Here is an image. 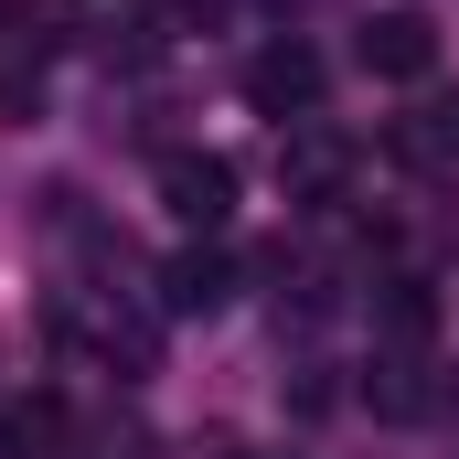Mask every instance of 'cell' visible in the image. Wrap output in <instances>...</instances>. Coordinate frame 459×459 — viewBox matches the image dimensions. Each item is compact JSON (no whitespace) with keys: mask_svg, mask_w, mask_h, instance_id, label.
Segmentation results:
<instances>
[{"mask_svg":"<svg viewBox=\"0 0 459 459\" xmlns=\"http://www.w3.org/2000/svg\"><path fill=\"white\" fill-rule=\"evenodd\" d=\"M246 108L278 117V128L310 117V108H321V54H310L299 32H289V43H256V54H246Z\"/></svg>","mask_w":459,"mask_h":459,"instance_id":"6da1fadb","label":"cell"},{"mask_svg":"<svg viewBox=\"0 0 459 459\" xmlns=\"http://www.w3.org/2000/svg\"><path fill=\"white\" fill-rule=\"evenodd\" d=\"M160 204H171V225L214 235L235 214V160L225 150H171V160H160Z\"/></svg>","mask_w":459,"mask_h":459,"instance_id":"7a4b0ae2","label":"cell"},{"mask_svg":"<svg viewBox=\"0 0 459 459\" xmlns=\"http://www.w3.org/2000/svg\"><path fill=\"white\" fill-rule=\"evenodd\" d=\"M278 182H289V204H342L352 139H342V128H321V117H299V128H289V150H278Z\"/></svg>","mask_w":459,"mask_h":459,"instance_id":"3957f363","label":"cell"},{"mask_svg":"<svg viewBox=\"0 0 459 459\" xmlns=\"http://www.w3.org/2000/svg\"><path fill=\"white\" fill-rule=\"evenodd\" d=\"M438 65V32H428V11H374L363 22V75H385V86H417Z\"/></svg>","mask_w":459,"mask_h":459,"instance_id":"277c9868","label":"cell"},{"mask_svg":"<svg viewBox=\"0 0 459 459\" xmlns=\"http://www.w3.org/2000/svg\"><path fill=\"white\" fill-rule=\"evenodd\" d=\"M235 299V256L204 235V246H182L171 267H160V310H182V321H204V310H225Z\"/></svg>","mask_w":459,"mask_h":459,"instance_id":"5b68a950","label":"cell"},{"mask_svg":"<svg viewBox=\"0 0 459 459\" xmlns=\"http://www.w3.org/2000/svg\"><path fill=\"white\" fill-rule=\"evenodd\" d=\"M363 395H374V417H428V406H438V385H428V352L374 342V374H363Z\"/></svg>","mask_w":459,"mask_h":459,"instance_id":"8992f818","label":"cell"},{"mask_svg":"<svg viewBox=\"0 0 459 459\" xmlns=\"http://www.w3.org/2000/svg\"><path fill=\"white\" fill-rule=\"evenodd\" d=\"M428 332H438V299H428V278H385V289H374V342L428 352Z\"/></svg>","mask_w":459,"mask_h":459,"instance_id":"52a82bcc","label":"cell"},{"mask_svg":"<svg viewBox=\"0 0 459 459\" xmlns=\"http://www.w3.org/2000/svg\"><path fill=\"white\" fill-rule=\"evenodd\" d=\"M11 449H22V459L65 449V406H54V395H32V406H11Z\"/></svg>","mask_w":459,"mask_h":459,"instance_id":"ba28073f","label":"cell"}]
</instances>
